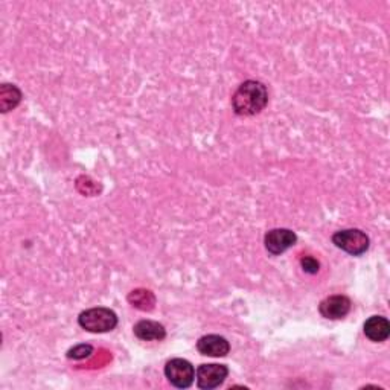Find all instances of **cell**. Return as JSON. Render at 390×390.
Returning a JSON list of instances; mask_svg holds the SVG:
<instances>
[{"mask_svg":"<svg viewBox=\"0 0 390 390\" xmlns=\"http://www.w3.org/2000/svg\"><path fill=\"white\" fill-rule=\"evenodd\" d=\"M20 88L14 84H2L0 86V111L2 113H8V111L14 110L21 103Z\"/></svg>","mask_w":390,"mask_h":390,"instance_id":"8fae6325","label":"cell"},{"mask_svg":"<svg viewBox=\"0 0 390 390\" xmlns=\"http://www.w3.org/2000/svg\"><path fill=\"white\" fill-rule=\"evenodd\" d=\"M128 302L138 309L150 311L154 308L155 297L151 292H148V289L138 288V289H133V292L128 294Z\"/></svg>","mask_w":390,"mask_h":390,"instance_id":"7c38bea8","label":"cell"},{"mask_svg":"<svg viewBox=\"0 0 390 390\" xmlns=\"http://www.w3.org/2000/svg\"><path fill=\"white\" fill-rule=\"evenodd\" d=\"M364 336L371 342L381 343L386 342L390 336V323L383 316H372L364 322Z\"/></svg>","mask_w":390,"mask_h":390,"instance_id":"9c48e42d","label":"cell"},{"mask_svg":"<svg viewBox=\"0 0 390 390\" xmlns=\"http://www.w3.org/2000/svg\"><path fill=\"white\" fill-rule=\"evenodd\" d=\"M165 376L177 389L191 387L195 378L194 366L185 359H173L165 364Z\"/></svg>","mask_w":390,"mask_h":390,"instance_id":"277c9868","label":"cell"},{"mask_svg":"<svg viewBox=\"0 0 390 390\" xmlns=\"http://www.w3.org/2000/svg\"><path fill=\"white\" fill-rule=\"evenodd\" d=\"M300 265H302L304 272L308 274H316L319 273V269H320L319 261L313 258V256H304V258L300 260Z\"/></svg>","mask_w":390,"mask_h":390,"instance_id":"5bb4252c","label":"cell"},{"mask_svg":"<svg viewBox=\"0 0 390 390\" xmlns=\"http://www.w3.org/2000/svg\"><path fill=\"white\" fill-rule=\"evenodd\" d=\"M80 327L88 332L103 334L113 331L118 327V316L113 309L106 307H96L86 309L78 316Z\"/></svg>","mask_w":390,"mask_h":390,"instance_id":"7a4b0ae2","label":"cell"},{"mask_svg":"<svg viewBox=\"0 0 390 390\" xmlns=\"http://www.w3.org/2000/svg\"><path fill=\"white\" fill-rule=\"evenodd\" d=\"M297 241L296 233L289 229H273L265 233L264 244L265 249L272 255L277 256L292 249Z\"/></svg>","mask_w":390,"mask_h":390,"instance_id":"8992f818","label":"cell"},{"mask_svg":"<svg viewBox=\"0 0 390 390\" xmlns=\"http://www.w3.org/2000/svg\"><path fill=\"white\" fill-rule=\"evenodd\" d=\"M133 332L139 340L143 342H160L166 337V329L159 322L154 320H140L138 322Z\"/></svg>","mask_w":390,"mask_h":390,"instance_id":"30bf717a","label":"cell"},{"mask_svg":"<svg viewBox=\"0 0 390 390\" xmlns=\"http://www.w3.org/2000/svg\"><path fill=\"white\" fill-rule=\"evenodd\" d=\"M351 307H352V302L349 297L343 294H336L322 300L319 305V313L325 319L340 320L349 314Z\"/></svg>","mask_w":390,"mask_h":390,"instance_id":"52a82bcc","label":"cell"},{"mask_svg":"<svg viewBox=\"0 0 390 390\" xmlns=\"http://www.w3.org/2000/svg\"><path fill=\"white\" fill-rule=\"evenodd\" d=\"M332 242L352 256H360L369 249V237L360 229H344L332 235Z\"/></svg>","mask_w":390,"mask_h":390,"instance_id":"3957f363","label":"cell"},{"mask_svg":"<svg viewBox=\"0 0 390 390\" xmlns=\"http://www.w3.org/2000/svg\"><path fill=\"white\" fill-rule=\"evenodd\" d=\"M93 354V347L92 344H76L72 349L68 351V359L71 360H84L88 359Z\"/></svg>","mask_w":390,"mask_h":390,"instance_id":"4fadbf2b","label":"cell"},{"mask_svg":"<svg viewBox=\"0 0 390 390\" xmlns=\"http://www.w3.org/2000/svg\"><path fill=\"white\" fill-rule=\"evenodd\" d=\"M229 367L226 364H202L197 369V386L203 390H212L226 381Z\"/></svg>","mask_w":390,"mask_h":390,"instance_id":"5b68a950","label":"cell"},{"mask_svg":"<svg viewBox=\"0 0 390 390\" xmlns=\"http://www.w3.org/2000/svg\"><path fill=\"white\" fill-rule=\"evenodd\" d=\"M269 104V91L260 81H244L232 96V107L238 116H255Z\"/></svg>","mask_w":390,"mask_h":390,"instance_id":"6da1fadb","label":"cell"},{"mask_svg":"<svg viewBox=\"0 0 390 390\" xmlns=\"http://www.w3.org/2000/svg\"><path fill=\"white\" fill-rule=\"evenodd\" d=\"M197 349L206 356H226L230 351V344L225 337L209 334L197 342Z\"/></svg>","mask_w":390,"mask_h":390,"instance_id":"ba28073f","label":"cell"}]
</instances>
